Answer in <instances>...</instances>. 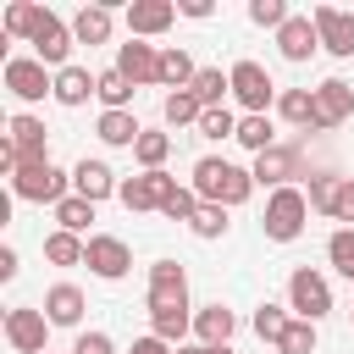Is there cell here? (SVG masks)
Here are the masks:
<instances>
[{"instance_id": "obj_1", "label": "cell", "mask_w": 354, "mask_h": 354, "mask_svg": "<svg viewBox=\"0 0 354 354\" xmlns=\"http://www.w3.org/2000/svg\"><path fill=\"white\" fill-rule=\"evenodd\" d=\"M194 194H199V205L232 210V205H243V199L254 194V171H243V166H232V160H221V155H205V160L194 166Z\"/></svg>"}, {"instance_id": "obj_2", "label": "cell", "mask_w": 354, "mask_h": 354, "mask_svg": "<svg viewBox=\"0 0 354 354\" xmlns=\"http://www.w3.org/2000/svg\"><path fill=\"white\" fill-rule=\"evenodd\" d=\"M304 216H310V194H299V188H277V194L266 199L260 227H266L271 243H293V238L304 232Z\"/></svg>"}, {"instance_id": "obj_3", "label": "cell", "mask_w": 354, "mask_h": 354, "mask_svg": "<svg viewBox=\"0 0 354 354\" xmlns=\"http://www.w3.org/2000/svg\"><path fill=\"white\" fill-rule=\"evenodd\" d=\"M66 171L55 166V160H39V166H22L17 177H11V194L17 199H33V205H61L66 199Z\"/></svg>"}, {"instance_id": "obj_4", "label": "cell", "mask_w": 354, "mask_h": 354, "mask_svg": "<svg viewBox=\"0 0 354 354\" xmlns=\"http://www.w3.org/2000/svg\"><path fill=\"white\" fill-rule=\"evenodd\" d=\"M28 44H33V61H44V66H66V55H72V28H66L55 11L39 6V22H33Z\"/></svg>"}, {"instance_id": "obj_5", "label": "cell", "mask_w": 354, "mask_h": 354, "mask_svg": "<svg viewBox=\"0 0 354 354\" xmlns=\"http://www.w3.org/2000/svg\"><path fill=\"white\" fill-rule=\"evenodd\" d=\"M227 77H232V100H238L249 116H266V105H271V94H277L271 72H266L260 61H238Z\"/></svg>"}, {"instance_id": "obj_6", "label": "cell", "mask_w": 354, "mask_h": 354, "mask_svg": "<svg viewBox=\"0 0 354 354\" xmlns=\"http://www.w3.org/2000/svg\"><path fill=\"white\" fill-rule=\"evenodd\" d=\"M288 304L299 310V321H321V315L332 310V288H326V277L310 271V266H299V271L288 277Z\"/></svg>"}, {"instance_id": "obj_7", "label": "cell", "mask_w": 354, "mask_h": 354, "mask_svg": "<svg viewBox=\"0 0 354 354\" xmlns=\"http://www.w3.org/2000/svg\"><path fill=\"white\" fill-rule=\"evenodd\" d=\"M171 194H177V177H171V171H138V177H127V183L116 188V199H122L127 210H160Z\"/></svg>"}, {"instance_id": "obj_8", "label": "cell", "mask_w": 354, "mask_h": 354, "mask_svg": "<svg viewBox=\"0 0 354 354\" xmlns=\"http://www.w3.org/2000/svg\"><path fill=\"white\" fill-rule=\"evenodd\" d=\"M44 337H50V315H44V310H28V304L6 310V343H11L17 354H50Z\"/></svg>"}, {"instance_id": "obj_9", "label": "cell", "mask_w": 354, "mask_h": 354, "mask_svg": "<svg viewBox=\"0 0 354 354\" xmlns=\"http://www.w3.org/2000/svg\"><path fill=\"white\" fill-rule=\"evenodd\" d=\"M94 277H105V282H116V277H127L133 271V249L122 243V238H111V232H94L88 238V260H83Z\"/></svg>"}, {"instance_id": "obj_10", "label": "cell", "mask_w": 354, "mask_h": 354, "mask_svg": "<svg viewBox=\"0 0 354 354\" xmlns=\"http://www.w3.org/2000/svg\"><path fill=\"white\" fill-rule=\"evenodd\" d=\"M310 22H315V33H321V50H332V55H354V11H337V6H315L310 11Z\"/></svg>"}, {"instance_id": "obj_11", "label": "cell", "mask_w": 354, "mask_h": 354, "mask_svg": "<svg viewBox=\"0 0 354 354\" xmlns=\"http://www.w3.org/2000/svg\"><path fill=\"white\" fill-rule=\"evenodd\" d=\"M116 72L138 88V83H160V55H155V44H144V39H127V44H116Z\"/></svg>"}, {"instance_id": "obj_12", "label": "cell", "mask_w": 354, "mask_h": 354, "mask_svg": "<svg viewBox=\"0 0 354 354\" xmlns=\"http://www.w3.org/2000/svg\"><path fill=\"white\" fill-rule=\"evenodd\" d=\"M6 88L17 100H44V94H55V77H44V61L17 55V61H6Z\"/></svg>"}, {"instance_id": "obj_13", "label": "cell", "mask_w": 354, "mask_h": 354, "mask_svg": "<svg viewBox=\"0 0 354 354\" xmlns=\"http://www.w3.org/2000/svg\"><path fill=\"white\" fill-rule=\"evenodd\" d=\"M348 116H354V88L343 77L315 83V127H343Z\"/></svg>"}, {"instance_id": "obj_14", "label": "cell", "mask_w": 354, "mask_h": 354, "mask_svg": "<svg viewBox=\"0 0 354 354\" xmlns=\"http://www.w3.org/2000/svg\"><path fill=\"white\" fill-rule=\"evenodd\" d=\"M188 326H194V315H188V293H177V299H149V332H155L160 343H183Z\"/></svg>"}, {"instance_id": "obj_15", "label": "cell", "mask_w": 354, "mask_h": 354, "mask_svg": "<svg viewBox=\"0 0 354 354\" xmlns=\"http://www.w3.org/2000/svg\"><path fill=\"white\" fill-rule=\"evenodd\" d=\"M72 188H77V199L100 205V199H111L122 183H116V171H111L105 160H77V166H72Z\"/></svg>"}, {"instance_id": "obj_16", "label": "cell", "mask_w": 354, "mask_h": 354, "mask_svg": "<svg viewBox=\"0 0 354 354\" xmlns=\"http://www.w3.org/2000/svg\"><path fill=\"white\" fill-rule=\"evenodd\" d=\"M277 50H282V61H310V55L321 50L315 22H310V17H288V22H282V33H277Z\"/></svg>"}, {"instance_id": "obj_17", "label": "cell", "mask_w": 354, "mask_h": 354, "mask_svg": "<svg viewBox=\"0 0 354 354\" xmlns=\"http://www.w3.org/2000/svg\"><path fill=\"white\" fill-rule=\"evenodd\" d=\"M171 17H177L171 0H133V6H127V28H133V39H144V33H166Z\"/></svg>"}, {"instance_id": "obj_18", "label": "cell", "mask_w": 354, "mask_h": 354, "mask_svg": "<svg viewBox=\"0 0 354 354\" xmlns=\"http://www.w3.org/2000/svg\"><path fill=\"white\" fill-rule=\"evenodd\" d=\"M232 326H238V315H232L227 304H205V310L194 315V332H199V343H205V348H227Z\"/></svg>"}, {"instance_id": "obj_19", "label": "cell", "mask_w": 354, "mask_h": 354, "mask_svg": "<svg viewBox=\"0 0 354 354\" xmlns=\"http://www.w3.org/2000/svg\"><path fill=\"white\" fill-rule=\"evenodd\" d=\"M44 315H50V326H77L83 321V293L72 282H55L44 293Z\"/></svg>"}, {"instance_id": "obj_20", "label": "cell", "mask_w": 354, "mask_h": 354, "mask_svg": "<svg viewBox=\"0 0 354 354\" xmlns=\"http://www.w3.org/2000/svg\"><path fill=\"white\" fill-rule=\"evenodd\" d=\"M88 94H100V77H94L88 66H61V72H55V100H61V105H83Z\"/></svg>"}, {"instance_id": "obj_21", "label": "cell", "mask_w": 354, "mask_h": 354, "mask_svg": "<svg viewBox=\"0 0 354 354\" xmlns=\"http://www.w3.org/2000/svg\"><path fill=\"white\" fill-rule=\"evenodd\" d=\"M293 149H282V144H271L266 155H254V183H271V194L277 188H288V177H293Z\"/></svg>"}, {"instance_id": "obj_22", "label": "cell", "mask_w": 354, "mask_h": 354, "mask_svg": "<svg viewBox=\"0 0 354 354\" xmlns=\"http://www.w3.org/2000/svg\"><path fill=\"white\" fill-rule=\"evenodd\" d=\"M72 39H77V44H105V39H111V11H105V6H83V11L72 17Z\"/></svg>"}, {"instance_id": "obj_23", "label": "cell", "mask_w": 354, "mask_h": 354, "mask_svg": "<svg viewBox=\"0 0 354 354\" xmlns=\"http://www.w3.org/2000/svg\"><path fill=\"white\" fill-rule=\"evenodd\" d=\"M194 77H199V66L188 61V50H177V44L160 50V83H166L171 94H177V88H194Z\"/></svg>"}, {"instance_id": "obj_24", "label": "cell", "mask_w": 354, "mask_h": 354, "mask_svg": "<svg viewBox=\"0 0 354 354\" xmlns=\"http://www.w3.org/2000/svg\"><path fill=\"white\" fill-rule=\"evenodd\" d=\"M160 116L171 122V127H199V116H205V100L194 94V88H177V94H166V105H160Z\"/></svg>"}, {"instance_id": "obj_25", "label": "cell", "mask_w": 354, "mask_h": 354, "mask_svg": "<svg viewBox=\"0 0 354 354\" xmlns=\"http://www.w3.org/2000/svg\"><path fill=\"white\" fill-rule=\"evenodd\" d=\"M94 133H100L105 144H138V138H144V127H138V116H133V111H105Z\"/></svg>"}, {"instance_id": "obj_26", "label": "cell", "mask_w": 354, "mask_h": 354, "mask_svg": "<svg viewBox=\"0 0 354 354\" xmlns=\"http://www.w3.org/2000/svg\"><path fill=\"white\" fill-rule=\"evenodd\" d=\"M44 260H55V266H83V260H88V243H83L77 232H61V227H55V232L44 238Z\"/></svg>"}, {"instance_id": "obj_27", "label": "cell", "mask_w": 354, "mask_h": 354, "mask_svg": "<svg viewBox=\"0 0 354 354\" xmlns=\"http://www.w3.org/2000/svg\"><path fill=\"white\" fill-rule=\"evenodd\" d=\"M177 293H188L183 266H177V260H155V266H149V299H177Z\"/></svg>"}, {"instance_id": "obj_28", "label": "cell", "mask_w": 354, "mask_h": 354, "mask_svg": "<svg viewBox=\"0 0 354 354\" xmlns=\"http://www.w3.org/2000/svg\"><path fill=\"white\" fill-rule=\"evenodd\" d=\"M277 111L299 127H315V88H282L277 94Z\"/></svg>"}, {"instance_id": "obj_29", "label": "cell", "mask_w": 354, "mask_h": 354, "mask_svg": "<svg viewBox=\"0 0 354 354\" xmlns=\"http://www.w3.org/2000/svg\"><path fill=\"white\" fill-rule=\"evenodd\" d=\"M238 144H243V149H254V155H266V149L277 144V133H271V122H266V116H238Z\"/></svg>"}, {"instance_id": "obj_30", "label": "cell", "mask_w": 354, "mask_h": 354, "mask_svg": "<svg viewBox=\"0 0 354 354\" xmlns=\"http://www.w3.org/2000/svg\"><path fill=\"white\" fill-rule=\"evenodd\" d=\"M133 155H138L144 171H160V160L171 155V133H149V127H144V138L133 144Z\"/></svg>"}, {"instance_id": "obj_31", "label": "cell", "mask_w": 354, "mask_h": 354, "mask_svg": "<svg viewBox=\"0 0 354 354\" xmlns=\"http://www.w3.org/2000/svg\"><path fill=\"white\" fill-rule=\"evenodd\" d=\"M100 100H105V111H127V100H133V83H127L116 66H105V72H100Z\"/></svg>"}, {"instance_id": "obj_32", "label": "cell", "mask_w": 354, "mask_h": 354, "mask_svg": "<svg viewBox=\"0 0 354 354\" xmlns=\"http://www.w3.org/2000/svg\"><path fill=\"white\" fill-rule=\"evenodd\" d=\"M194 94H199V100H205V111H210V105H221V94H232V77H221V66H199Z\"/></svg>"}, {"instance_id": "obj_33", "label": "cell", "mask_w": 354, "mask_h": 354, "mask_svg": "<svg viewBox=\"0 0 354 354\" xmlns=\"http://www.w3.org/2000/svg\"><path fill=\"white\" fill-rule=\"evenodd\" d=\"M55 221H61V232H83V227L94 221V205L77 199V194H66V199L55 205Z\"/></svg>"}, {"instance_id": "obj_34", "label": "cell", "mask_w": 354, "mask_h": 354, "mask_svg": "<svg viewBox=\"0 0 354 354\" xmlns=\"http://www.w3.org/2000/svg\"><path fill=\"white\" fill-rule=\"evenodd\" d=\"M326 260H332V266L354 282V227H337V232L326 238Z\"/></svg>"}, {"instance_id": "obj_35", "label": "cell", "mask_w": 354, "mask_h": 354, "mask_svg": "<svg viewBox=\"0 0 354 354\" xmlns=\"http://www.w3.org/2000/svg\"><path fill=\"white\" fill-rule=\"evenodd\" d=\"M277 354H315V321H288Z\"/></svg>"}, {"instance_id": "obj_36", "label": "cell", "mask_w": 354, "mask_h": 354, "mask_svg": "<svg viewBox=\"0 0 354 354\" xmlns=\"http://www.w3.org/2000/svg\"><path fill=\"white\" fill-rule=\"evenodd\" d=\"M199 133H205V138H238V116H232L227 105H210V111L199 116Z\"/></svg>"}, {"instance_id": "obj_37", "label": "cell", "mask_w": 354, "mask_h": 354, "mask_svg": "<svg viewBox=\"0 0 354 354\" xmlns=\"http://www.w3.org/2000/svg\"><path fill=\"white\" fill-rule=\"evenodd\" d=\"M188 232H194V238H221V232H227V210H221V205H199L194 221H188Z\"/></svg>"}, {"instance_id": "obj_38", "label": "cell", "mask_w": 354, "mask_h": 354, "mask_svg": "<svg viewBox=\"0 0 354 354\" xmlns=\"http://www.w3.org/2000/svg\"><path fill=\"white\" fill-rule=\"evenodd\" d=\"M337 188H343V177H326V171H315V177H310V210H326V216H332V205H337Z\"/></svg>"}, {"instance_id": "obj_39", "label": "cell", "mask_w": 354, "mask_h": 354, "mask_svg": "<svg viewBox=\"0 0 354 354\" xmlns=\"http://www.w3.org/2000/svg\"><path fill=\"white\" fill-rule=\"evenodd\" d=\"M249 22H254V28H277V33H282L288 6H282V0H249Z\"/></svg>"}, {"instance_id": "obj_40", "label": "cell", "mask_w": 354, "mask_h": 354, "mask_svg": "<svg viewBox=\"0 0 354 354\" xmlns=\"http://www.w3.org/2000/svg\"><path fill=\"white\" fill-rule=\"evenodd\" d=\"M254 332H260L266 343H282V332H288V315H282L277 304H260V310H254Z\"/></svg>"}, {"instance_id": "obj_41", "label": "cell", "mask_w": 354, "mask_h": 354, "mask_svg": "<svg viewBox=\"0 0 354 354\" xmlns=\"http://www.w3.org/2000/svg\"><path fill=\"white\" fill-rule=\"evenodd\" d=\"M33 22H39V6H28V0H17V6H6V33H33Z\"/></svg>"}, {"instance_id": "obj_42", "label": "cell", "mask_w": 354, "mask_h": 354, "mask_svg": "<svg viewBox=\"0 0 354 354\" xmlns=\"http://www.w3.org/2000/svg\"><path fill=\"white\" fill-rule=\"evenodd\" d=\"M194 210H199V194H194V188H177V194L160 205V216H171V221H194Z\"/></svg>"}, {"instance_id": "obj_43", "label": "cell", "mask_w": 354, "mask_h": 354, "mask_svg": "<svg viewBox=\"0 0 354 354\" xmlns=\"http://www.w3.org/2000/svg\"><path fill=\"white\" fill-rule=\"evenodd\" d=\"M72 354H116V348H111V337H105V332H77Z\"/></svg>"}, {"instance_id": "obj_44", "label": "cell", "mask_w": 354, "mask_h": 354, "mask_svg": "<svg viewBox=\"0 0 354 354\" xmlns=\"http://www.w3.org/2000/svg\"><path fill=\"white\" fill-rule=\"evenodd\" d=\"M332 216H337V221H354V177H343V188H337V205H332Z\"/></svg>"}, {"instance_id": "obj_45", "label": "cell", "mask_w": 354, "mask_h": 354, "mask_svg": "<svg viewBox=\"0 0 354 354\" xmlns=\"http://www.w3.org/2000/svg\"><path fill=\"white\" fill-rule=\"evenodd\" d=\"M133 354H177V348H171V343H160V337L149 332V337H138V343H133Z\"/></svg>"}, {"instance_id": "obj_46", "label": "cell", "mask_w": 354, "mask_h": 354, "mask_svg": "<svg viewBox=\"0 0 354 354\" xmlns=\"http://www.w3.org/2000/svg\"><path fill=\"white\" fill-rule=\"evenodd\" d=\"M17 277V249H0V282Z\"/></svg>"}, {"instance_id": "obj_47", "label": "cell", "mask_w": 354, "mask_h": 354, "mask_svg": "<svg viewBox=\"0 0 354 354\" xmlns=\"http://www.w3.org/2000/svg\"><path fill=\"white\" fill-rule=\"evenodd\" d=\"M177 11H183V17H210V0H183Z\"/></svg>"}, {"instance_id": "obj_48", "label": "cell", "mask_w": 354, "mask_h": 354, "mask_svg": "<svg viewBox=\"0 0 354 354\" xmlns=\"http://www.w3.org/2000/svg\"><path fill=\"white\" fill-rule=\"evenodd\" d=\"M177 354H205V343H183V348H177Z\"/></svg>"}, {"instance_id": "obj_49", "label": "cell", "mask_w": 354, "mask_h": 354, "mask_svg": "<svg viewBox=\"0 0 354 354\" xmlns=\"http://www.w3.org/2000/svg\"><path fill=\"white\" fill-rule=\"evenodd\" d=\"M205 354H232V348H205Z\"/></svg>"}, {"instance_id": "obj_50", "label": "cell", "mask_w": 354, "mask_h": 354, "mask_svg": "<svg viewBox=\"0 0 354 354\" xmlns=\"http://www.w3.org/2000/svg\"><path fill=\"white\" fill-rule=\"evenodd\" d=\"M348 315H354V304H348Z\"/></svg>"}]
</instances>
